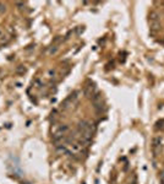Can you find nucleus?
I'll use <instances>...</instances> for the list:
<instances>
[{
  "label": "nucleus",
  "mask_w": 164,
  "mask_h": 184,
  "mask_svg": "<svg viewBox=\"0 0 164 184\" xmlns=\"http://www.w3.org/2000/svg\"><path fill=\"white\" fill-rule=\"evenodd\" d=\"M25 71H26V68H23L22 65H21V66H19V68L16 69V72H25Z\"/></svg>",
  "instance_id": "10"
},
{
  "label": "nucleus",
  "mask_w": 164,
  "mask_h": 184,
  "mask_svg": "<svg viewBox=\"0 0 164 184\" xmlns=\"http://www.w3.org/2000/svg\"><path fill=\"white\" fill-rule=\"evenodd\" d=\"M162 142H163V137L162 136H154L152 139V152L154 156H158L162 151Z\"/></svg>",
  "instance_id": "1"
},
{
  "label": "nucleus",
  "mask_w": 164,
  "mask_h": 184,
  "mask_svg": "<svg viewBox=\"0 0 164 184\" xmlns=\"http://www.w3.org/2000/svg\"><path fill=\"white\" fill-rule=\"evenodd\" d=\"M3 11H5V5L0 4V12H3Z\"/></svg>",
  "instance_id": "12"
},
{
  "label": "nucleus",
  "mask_w": 164,
  "mask_h": 184,
  "mask_svg": "<svg viewBox=\"0 0 164 184\" xmlns=\"http://www.w3.org/2000/svg\"><path fill=\"white\" fill-rule=\"evenodd\" d=\"M82 147H83V146H82V145L80 144V142H74V144H72V146H71V150L74 152H80V151H82Z\"/></svg>",
  "instance_id": "4"
},
{
  "label": "nucleus",
  "mask_w": 164,
  "mask_h": 184,
  "mask_svg": "<svg viewBox=\"0 0 164 184\" xmlns=\"http://www.w3.org/2000/svg\"><path fill=\"white\" fill-rule=\"evenodd\" d=\"M148 17H149V22H153V21H159V14H158L157 11H153V10L149 12Z\"/></svg>",
  "instance_id": "3"
},
{
  "label": "nucleus",
  "mask_w": 164,
  "mask_h": 184,
  "mask_svg": "<svg viewBox=\"0 0 164 184\" xmlns=\"http://www.w3.org/2000/svg\"><path fill=\"white\" fill-rule=\"evenodd\" d=\"M149 27L152 31H158L160 28V24L159 21H153V22H149Z\"/></svg>",
  "instance_id": "5"
},
{
  "label": "nucleus",
  "mask_w": 164,
  "mask_h": 184,
  "mask_svg": "<svg viewBox=\"0 0 164 184\" xmlns=\"http://www.w3.org/2000/svg\"><path fill=\"white\" fill-rule=\"evenodd\" d=\"M159 180H160V184H164V172L160 173L159 176Z\"/></svg>",
  "instance_id": "11"
},
{
  "label": "nucleus",
  "mask_w": 164,
  "mask_h": 184,
  "mask_svg": "<svg viewBox=\"0 0 164 184\" xmlns=\"http://www.w3.org/2000/svg\"><path fill=\"white\" fill-rule=\"evenodd\" d=\"M0 37H3V31L0 30Z\"/></svg>",
  "instance_id": "13"
},
{
  "label": "nucleus",
  "mask_w": 164,
  "mask_h": 184,
  "mask_svg": "<svg viewBox=\"0 0 164 184\" xmlns=\"http://www.w3.org/2000/svg\"><path fill=\"white\" fill-rule=\"evenodd\" d=\"M55 70H54V69H50V70H49L48 71V76L49 77H53V76H55Z\"/></svg>",
  "instance_id": "8"
},
{
  "label": "nucleus",
  "mask_w": 164,
  "mask_h": 184,
  "mask_svg": "<svg viewBox=\"0 0 164 184\" xmlns=\"http://www.w3.org/2000/svg\"><path fill=\"white\" fill-rule=\"evenodd\" d=\"M58 52V45H53L52 48L49 49V54H55Z\"/></svg>",
  "instance_id": "7"
},
{
  "label": "nucleus",
  "mask_w": 164,
  "mask_h": 184,
  "mask_svg": "<svg viewBox=\"0 0 164 184\" xmlns=\"http://www.w3.org/2000/svg\"><path fill=\"white\" fill-rule=\"evenodd\" d=\"M69 131L68 125H54V128H52L53 136H59V135H65Z\"/></svg>",
  "instance_id": "2"
},
{
  "label": "nucleus",
  "mask_w": 164,
  "mask_h": 184,
  "mask_svg": "<svg viewBox=\"0 0 164 184\" xmlns=\"http://www.w3.org/2000/svg\"><path fill=\"white\" fill-rule=\"evenodd\" d=\"M91 100L93 101V103H97V102H100L102 101V93L100 92H96L92 97H91Z\"/></svg>",
  "instance_id": "6"
},
{
  "label": "nucleus",
  "mask_w": 164,
  "mask_h": 184,
  "mask_svg": "<svg viewBox=\"0 0 164 184\" xmlns=\"http://www.w3.org/2000/svg\"><path fill=\"white\" fill-rule=\"evenodd\" d=\"M34 85H36V87H40V86H42V81L39 80V79H36V80H34Z\"/></svg>",
  "instance_id": "9"
}]
</instances>
